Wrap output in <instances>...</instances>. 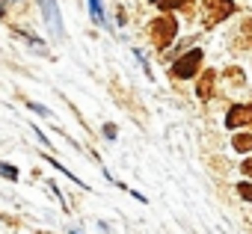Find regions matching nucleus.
Here are the masks:
<instances>
[{"mask_svg":"<svg viewBox=\"0 0 252 234\" xmlns=\"http://www.w3.org/2000/svg\"><path fill=\"white\" fill-rule=\"evenodd\" d=\"M234 9H237L234 0H205V3H202V21H205V27H217Z\"/></svg>","mask_w":252,"mask_h":234,"instance_id":"obj_1","label":"nucleus"},{"mask_svg":"<svg viewBox=\"0 0 252 234\" xmlns=\"http://www.w3.org/2000/svg\"><path fill=\"white\" fill-rule=\"evenodd\" d=\"M175 33H178V24H175L172 15H160V18L152 21V42H155V48H169Z\"/></svg>","mask_w":252,"mask_h":234,"instance_id":"obj_2","label":"nucleus"},{"mask_svg":"<svg viewBox=\"0 0 252 234\" xmlns=\"http://www.w3.org/2000/svg\"><path fill=\"white\" fill-rule=\"evenodd\" d=\"M199 65H202V51H190V54H184V57L172 65V74H175L178 80H184V77H193V74L199 71Z\"/></svg>","mask_w":252,"mask_h":234,"instance_id":"obj_3","label":"nucleus"},{"mask_svg":"<svg viewBox=\"0 0 252 234\" xmlns=\"http://www.w3.org/2000/svg\"><path fill=\"white\" fill-rule=\"evenodd\" d=\"M225 125H228V128H246V125H252V104H237V107H231L228 116H225Z\"/></svg>","mask_w":252,"mask_h":234,"instance_id":"obj_4","label":"nucleus"},{"mask_svg":"<svg viewBox=\"0 0 252 234\" xmlns=\"http://www.w3.org/2000/svg\"><path fill=\"white\" fill-rule=\"evenodd\" d=\"M42 15H45L48 27L54 30V36H63V18H60V12H57V3H54V0H42Z\"/></svg>","mask_w":252,"mask_h":234,"instance_id":"obj_5","label":"nucleus"},{"mask_svg":"<svg viewBox=\"0 0 252 234\" xmlns=\"http://www.w3.org/2000/svg\"><path fill=\"white\" fill-rule=\"evenodd\" d=\"M214 83H217V71H205V74L199 77L196 92H199V98H202V101H208V98L214 95Z\"/></svg>","mask_w":252,"mask_h":234,"instance_id":"obj_6","label":"nucleus"},{"mask_svg":"<svg viewBox=\"0 0 252 234\" xmlns=\"http://www.w3.org/2000/svg\"><path fill=\"white\" fill-rule=\"evenodd\" d=\"M231 146H234V151H240V154H243V151H252V137H249V134H237Z\"/></svg>","mask_w":252,"mask_h":234,"instance_id":"obj_7","label":"nucleus"},{"mask_svg":"<svg viewBox=\"0 0 252 234\" xmlns=\"http://www.w3.org/2000/svg\"><path fill=\"white\" fill-rule=\"evenodd\" d=\"M0 178H6V181H18V169L12 163H3L0 160Z\"/></svg>","mask_w":252,"mask_h":234,"instance_id":"obj_8","label":"nucleus"},{"mask_svg":"<svg viewBox=\"0 0 252 234\" xmlns=\"http://www.w3.org/2000/svg\"><path fill=\"white\" fill-rule=\"evenodd\" d=\"M89 9H92V18L98 24H104V12H101V0H89Z\"/></svg>","mask_w":252,"mask_h":234,"instance_id":"obj_9","label":"nucleus"},{"mask_svg":"<svg viewBox=\"0 0 252 234\" xmlns=\"http://www.w3.org/2000/svg\"><path fill=\"white\" fill-rule=\"evenodd\" d=\"M187 3H193V0H163V9H187Z\"/></svg>","mask_w":252,"mask_h":234,"instance_id":"obj_10","label":"nucleus"},{"mask_svg":"<svg viewBox=\"0 0 252 234\" xmlns=\"http://www.w3.org/2000/svg\"><path fill=\"white\" fill-rule=\"evenodd\" d=\"M27 107H30L33 113H39V116H45V119H51V110H48V107H42V104H36V101H27Z\"/></svg>","mask_w":252,"mask_h":234,"instance_id":"obj_11","label":"nucleus"},{"mask_svg":"<svg viewBox=\"0 0 252 234\" xmlns=\"http://www.w3.org/2000/svg\"><path fill=\"white\" fill-rule=\"evenodd\" d=\"M237 193H240V199L252 202V184H240V187H237Z\"/></svg>","mask_w":252,"mask_h":234,"instance_id":"obj_12","label":"nucleus"},{"mask_svg":"<svg viewBox=\"0 0 252 234\" xmlns=\"http://www.w3.org/2000/svg\"><path fill=\"white\" fill-rule=\"evenodd\" d=\"M225 74H228V80H234V83L240 80V83H243V71H240V68H228Z\"/></svg>","mask_w":252,"mask_h":234,"instance_id":"obj_13","label":"nucleus"},{"mask_svg":"<svg viewBox=\"0 0 252 234\" xmlns=\"http://www.w3.org/2000/svg\"><path fill=\"white\" fill-rule=\"evenodd\" d=\"M243 39H246V45H252V18H249V24L243 27Z\"/></svg>","mask_w":252,"mask_h":234,"instance_id":"obj_14","label":"nucleus"},{"mask_svg":"<svg viewBox=\"0 0 252 234\" xmlns=\"http://www.w3.org/2000/svg\"><path fill=\"white\" fill-rule=\"evenodd\" d=\"M240 169H243V175H249V178H252V157H249V160H246Z\"/></svg>","mask_w":252,"mask_h":234,"instance_id":"obj_15","label":"nucleus"},{"mask_svg":"<svg viewBox=\"0 0 252 234\" xmlns=\"http://www.w3.org/2000/svg\"><path fill=\"white\" fill-rule=\"evenodd\" d=\"M152 3H163V0H152Z\"/></svg>","mask_w":252,"mask_h":234,"instance_id":"obj_16","label":"nucleus"}]
</instances>
